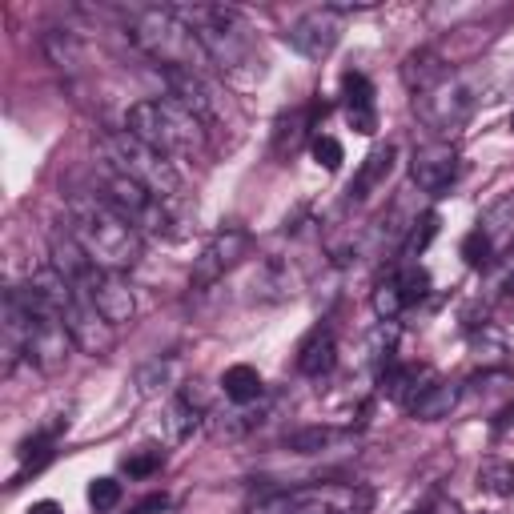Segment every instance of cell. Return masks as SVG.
Wrapping results in <instances>:
<instances>
[{"label": "cell", "mask_w": 514, "mask_h": 514, "mask_svg": "<svg viewBox=\"0 0 514 514\" xmlns=\"http://www.w3.org/2000/svg\"><path fill=\"white\" fill-rule=\"evenodd\" d=\"M65 229L77 237V245L109 274H125L141 262V233L117 217L101 197H73L65 205Z\"/></svg>", "instance_id": "cell-1"}, {"label": "cell", "mask_w": 514, "mask_h": 514, "mask_svg": "<svg viewBox=\"0 0 514 514\" xmlns=\"http://www.w3.org/2000/svg\"><path fill=\"white\" fill-rule=\"evenodd\" d=\"M177 17L193 29L209 65H217L225 77H233V81L262 77V57H257V45H253V29L245 25V17L237 9L193 5V9H177Z\"/></svg>", "instance_id": "cell-2"}, {"label": "cell", "mask_w": 514, "mask_h": 514, "mask_svg": "<svg viewBox=\"0 0 514 514\" xmlns=\"http://www.w3.org/2000/svg\"><path fill=\"white\" fill-rule=\"evenodd\" d=\"M125 129L165 157H201L205 153V121L193 117L173 97L137 101L125 113Z\"/></svg>", "instance_id": "cell-3"}, {"label": "cell", "mask_w": 514, "mask_h": 514, "mask_svg": "<svg viewBox=\"0 0 514 514\" xmlns=\"http://www.w3.org/2000/svg\"><path fill=\"white\" fill-rule=\"evenodd\" d=\"M101 153H105L109 169H117L121 177L137 181L153 197H161L169 205L181 201V173H177V165L165 153H157L153 145H145L141 137H133L129 129L101 133Z\"/></svg>", "instance_id": "cell-4"}, {"label": "cell", "mask_w": 514, "mask_h": 514, "mask_svg": "<svg viewBox=\"0 0 514 514\" xmlns=\"http://www.w3.org/2000/svg\"><path fill=\"white\" fill-rule=\"evenodd\" d=\"M129 37H133V45L149 61L161 65V73L165 69H197L201 73V65H209L201 41L193 37V29L173 9H145V13H137L133 25H129Z\"/></svg>", "instance_id": "cell-5"}, {"label": "cell", "mask_w": 514, "mask_h": 514, "mask_svg": "<svg viewBox=\"0 0 514 514\" xmlns=\"http://www.w3.org/2000/svg\"><path fill=\"white\" fill-rule=\"evenodd\" d=\"M374 494L354 482H314L253 502L249 514H370Z\"/></svg>", "instance_id": "cell-6"}, {"label": "cell", "mask_w": 514, "mask_h": 514, "mask_svg": "<svg viewBox=\"0 0 514 514\" xmlns=\"http://www.w3.org/2000/svg\"><path fill=\"white\" fill-rule=\"evenodd\" d=\"M93 197H101L117 217H125L137 233L145 229V233H161V237H177V229L173 225H181V217H177V209L169 205V201H161V197H153L149 189H141L137 181H129V177H121L117 169H105V177H101V189L93 193Z\"/></svg>", "instance_id": "cell-7"}, {"label": "cell", "mask_w": 514, "mask_h": 514, "mask_svg": "<svg viewBox=\"0 0 514 514\" xmlns=\"http://www.w3.org/2000/svg\"><path fill=\"white\" fill-rule=\"evenodd\" d=\"M73 286H77V294H81L105 322H113V326L129 322L133 310H137L133 290L121 282V274H109V270H101V266H89Z\"/></svg>", "instance_id": "cell-8"}, {"label": "cell", "mask_w": 514, "mask_h": 514, "mask_svg": "<svg viewBox=\"0 0 514 514\" xmlns=\"http://www.w3.org/2000/svg\"><path fill=\"white\" fill-rule=\"evenodd\" d=\"M414 113L430 125V129H438V133H450L454 125H462L470 113H474V93L462 85V81H454V77H446L434 93H426V97H414Z\"/></svg>", "instance_id": "cell-9"}, {"label": "cell", "mask_w": 514, "mask_h": 514, "mask_svg": "<svg viewBox=\"0 0 514 514\" xmlns=\"http://www.w3.org/2000/svg\"><path fill=\"white\" fill-rule=\"evenodd\" d=\"M249 253V233L245 229H221L205 249H201V257L193 262V286H213V282H221L241 257Z\"/></svg>", "instance_id": "cell-10"}, {"label": "cell", "mask_w": 514, "mask_h": 514, "mask_svg": "<svg viewBox=\"0 0 514 514\" xmlns=\"http://www.w3.org/2000/svg\"><path fill=\"white\" fill-rule=\"evenodd\" d=\"M338 37H342V13H338L334 5L298 17L294 29H290V45H294L302 57H310V61L330 57L334 45H338Z\"/></svg>", "instance_id": "cell-11"}, {"label": "cell", "mask_w": 514, "mask_h": 514, "mask_svg": "<svg viewBox=\"0 0 514 514\" xmlns=\"http://www.w3.org/2000/svg\"><path fill=\"white\" fill-rule=\"evenodd\" d=\"M410 173H414V185H418L422 193L442 197V193L458 181V173H462V157H458V149H454V145H446V141H430V145H422V149L414 153Z\"/></svg>", "instance_id": "cell-12"}, {"label": "cell", "mask_w": 514, "mask_h": 514, "mask_svg": "<svg viewBox=\"0 0 514 514\" xmlns=\"http://www.w3.org/2000/svg\"><path fill=\"white\" fill-rule=\"evenodd\" d=\"M161 77H165V85H169L173 101H177V105H185L193 117H201L205 125L221 117L217 89L205 81V73H197V69H165Z\"/></svg>", "instance_id": "cell-13"}, {"label": "cell", "mask_w": 514, "mask_h": 514, "mask_svg": "<svg viewBox=\"0 0 514 514\" xmlns=\"http://www.w3.org/2000/svg\"><path fill=\"white\" fill-rule=\"evenodd\" d=\"M446 77H450L446 61H442L438 53H430V49L410 53V57H406V65H402V81H406V89H410V93H418V97L434 93Z\"/></svg>", "instance_id": "cell-14"}, {"label": "cell", "mask_w": 514, "mask_h": 514, "mask_svg": "<svg viewBox=\"0 0 514 514\" xmlns=\"http://www.w3.org/2000/svg\"><path fill=\"white\" fill-rule=\"evenodd\" d=\"M334 362H338V346H334V334H330V330H314V334L302 342V350H298V370L310 374V378L330 374Z\"/></svg>", "instance_id": "cell-15"}, {"label": "cell", "mask_w": 514, "mask_h": 514, "mask_svg": "<svg viewBox=\"0 0 514 514\" xmlns=\"http://www.w3.org/2000/svg\"><path fill=\"white\" fill-rule=\"evenodd\" d=\"M390 169H394V149H390V145H386V149H374V153L362 161V169H358V177H354V185H350V197H354V201L370 197V193L390 177Z\"/></svg>", "instance_id": "cell-16"}, {"label": "cell", "mask_w": 514, "mask_h": 514, "mask_svg": "<svg viewBox=\"0 0 514 514\" xmlns=\"http://www.w3.org/2000/svg\"><path fill=\"white\" fill-rule=\"evenodd\" d=\"M454 406H458V386L438 382V386H426V390H422V398L410 406V414H414L418 422H438V418H450Z\"/></svg>", "instance_id": "cell-17"}, {"label": "cell", "mask_w": 514, "mask_h": 514, "mask_svg": "<svg viewBox=\"0 0 514 514\" xmlns=\"http://www.w3.org/2000/svg\"><path fill=\"white\" fill-rule=\"evenodd\" d=\"M418 378H422V370H414V366H386L382 370V394L402 402V406H414L426 390V386H414Z\"/></svg>", "instance_id": "cell-18"}, {"label": "cell", "mask_w": 514, "mask_h": 514, "mask_svg": "<svg viewBox=\"0 0 514 514\" xmlns=\"http://www.w3.org/2000/svg\"><path fill=\"white\" fill-rule=\"evenodd\" d=\"M221 390L229 402L245 406V402H257L262 398V374H257L253 366H229L225 378H221Z\"/></svg>", "instance_id": "cell-19"}, {"label": "cell", "mask_w": 514, "mask_h": 514, "mask_svg": "<svg viewBox=\"0 0 514 514\" xmlns=\"http://www.w3.org/2000/svg\"><path fill=\"white\" fill-rule=\"evenodd\" d=\"M478 490L494 494V498H514V462L506 458H490L478 466Z\"/></svg>", "instance_id": "cell-20"}, {"label": "cell", "mask_w": 514, "mask_h": 514, "mask_svg": "<svg viewBox=\"0 0 514 514\" xmlns=\"http://www.w3.org/2000/svg\"><path fill=\"white\" fill-rule=\"evenodd\" d=\"M478 229L498 245L506 233H514V197H502V201H494L486 213H482V221H478Z\"/></svg>", "instance_id": "cell-21"}, {"label": "cell", "mask_w": 514, "mask_h": 514, "mask_svg": "<svg viewBox=\"0 0 514 514\" xmlns=\"http://www.w3.org/2000/svg\"><path fill=\"white\" fill-rule=\"evenodd\" d=\"M342 434L338 430H330V426H310V430H302V434H294L286 446L294 450V454H322L326 446H334Z\"/></svg>", "instance_id": "cell-22"}, {"label": "cell", "mask_w": 514, "mask_h": 514, "mask_svg": "<svg viewBox=\"0 0 514 514\" xmlns=\"http://www.w3.org/2000/svg\"><path fill=\"white\" fill-rule=\"evenodd\" d=\"M161 462H165V454H161L157 446H141V450H129V454L121 458V466H125L129 478H149V474L161 470Z\"/></svg>", "instance_id": "cell-23"}, {"label": "cell", "mask_w": 514, "mask_h": 514, "mask_svg": "<svg viewBox=\"0 0 514 514\" xmlns=\"http://www.w3.org/2000/svg\"><path fill=\"white\" fill-rule=\"evenodd\" d=\"M434 237H438V213H422V221H414V229L406 233L402 257H410V262H414V257H418Z\"/></svg>", "instance_id": "cell-24"}, {"label": "cell", "mask_w": 514, "mask_h": 514, "mask_svg": "<svg viewBox=\"0 0 514 514\" xmlns=\"http://www.w3.org/2000/svg\"><path fill=\"white\" fill-rule=\"evenodd\" d=\"M342 97H346V113L350 109H374V85L366 81V73H346L342 77Z\"/></svg>", "instance_id": "cell-25"}, {"label": "cell", "mask_w": 514, "mask_h": 514, "mask_svg": "<svg viewBox=\"0 0 514 514\" xmlns=\"http://www.w3.org/2000/svg\"><path fill=\"white\" fill-rule=\"evenodd\" d=\"M302 137H306V117H302V113L282 117V121H278V137H274V153H278V157L294 153V149L302 145Z\"/></svg>", "instance_id": "cell-26"}, {"label": "cell", "mask_w": 514, "mask_h": 514, "mask_svg": "<svg viewBox=\"0 0 514 514\" xmlns=\"http://www.w3.org/2000/svg\"><path fill=\"white\" fill-rule=\"evenodd\" d=\"M398 282V290H402V298H406V306H414V302H422L426 294H430V274L422 270V266H402V274L394 278Z\"/></svg>", "instance_id": "cell-27"}, {"label": "cell", "mask_w": 514, "mask_h": 514, "mask_svg": "<svg viewBox=\"0 0 514 514\" xmlns=\"http://www.w3.org/2000/svg\"><path fill=\"white\" fill-rule=\"evenodd\" d=\"M402 310H406V298H402L398 282H394V278H390V282H382V286L374 290V314H378L382 322H394Z\"/></svg>", "instance_id": "cell-28"}, {"label": "cell", "mask_w": 514, "mask_h": 514, "mask_svg": "<svg viewBox=\"0 0 514 514\" xmlns=\"http://www.w3.org/2000/svg\"><path fill=\"white\" fill-rule=\"evenodd\" d=\"M17 454H21V474H17V478H25L29 470L37 474V470H41V466L53 458V442H49V434H41V438L21 442V450H17Z\"/></svg>", "instance_id": "cell-29"}, {"label": "cell", "mask_w": 514, "mask_h": 514, "mask_svg": "<svg viewBox=\"0 0 514 514\" xmlns=\"http://www.w3.org/2000/svg\"><path fill=\"white\" fill-rule=\"evenodd\" d=\"M462 257H466V266L482 270V266H490V257H494V241H490L482 229H474V233L462 241Z\"/></svg>", "instance_id": "cell-30"}, {"label": "cell", "mask_w": 514, "mask_h": 514, "mask_svg": "<svg viewBox=\"0 0 514 514\" xmlns=\"http://www.w3.org/2000/svg\"><path fill=\"white\" fill-rule=\"evenodd\" d=\"M89 502H93V510H113L121 502V482L117 478H93L89 482Z\"/></svg>", "instance_id": "cell-31"}, {"label": "cell", "mask_w": 514, "mask_h": 514, "mask_svg": "<svg viewBox=\"0 0 514 514\" xmlns=\"http://www.w3.org/2000/svg\"><path fill=\"white\" fill-rule=\"evenodd\" d=\"M314 161L322 165V169H330V173H338L342 169V161H346V153H342V141H334V137H314Z\"/></svg>", "instance_id": "cell-32"}, {"label": "cell", "mask_w": 514, "mask_h": 514, "mask_svg": "<svg viewBox=\"0 0 514 514\" xmlns=\"http://www.w3.org/2000/svg\"><path fill=\"white\" fill-rule=\"evenodd\" d=\"M346 121H350V129L362 133V137H370V133L378 129V113H374V109H350Z\"/></svg>", "instance_id": "cell-33"}, {"label": "cell", "mask_w": 514, "mask_h": 514, "mask_svg": "<svg viewBox=\"0 0 514 514\" xmlns=\"http://www.w3.org/2000/svg\"><path fill=\"white\" fill-rule=\"evenodd\" d=\"M153 510H165V494H153V498H145L133 514H153Z\"/></svg>", "instance_id": "cell-34"}, {"label": "cell", "mask_w": 514, "mask_h": 514, "mask_svg": "<svg viewBox=\"0 0 514 514\" xmlns=\"http://www.w3.org/2000/svg\"><path fill=\"white\" fill-rule=\"evenodd\" d=\"M29 514H65V510H61L53 498H45V502H33V506H29Z\"/></svg>", "instance_id": "cell-35"}, {"label": "cell", "mask_w": 514, "mask_h": 514, "mask_svg": "<svg viewBox=\"0 0 514 514\" xmlns=\"http://www.w3.org/2000/svg\"><path fill=\"white\" fill-rule=\"evenodd\" d=\"M502 298H506V302H514V274L502 282Z\"/></svg>", "instance_id": "cell-36"}, {"label": "cell", "mask_w": 514, "mask_h": 514, "mask_svg": "<svg viewBox=\"0 0 514 514\" xmlns=\"http://www.w3.org/2000/svg\"><path fill=\"white\" fill-rule=\"evenodd\" d=\"M410 514H430V510H410Z\"/></svg>", "instance_id": "cell-37"}, {"label": "cell", "mask_w": 514, "mask_h": 514, "mask_svg": "<svg viewBox=\"0 0 514 514\" xmlns=\"http://www.w3.org/2000/svg\"><path fill=\"white\" fill-rule=\"evenodd\" d=\"M510 129H514V113H510Z\"/></svg>", "instance_id": "cell-38"}]
</instances>
